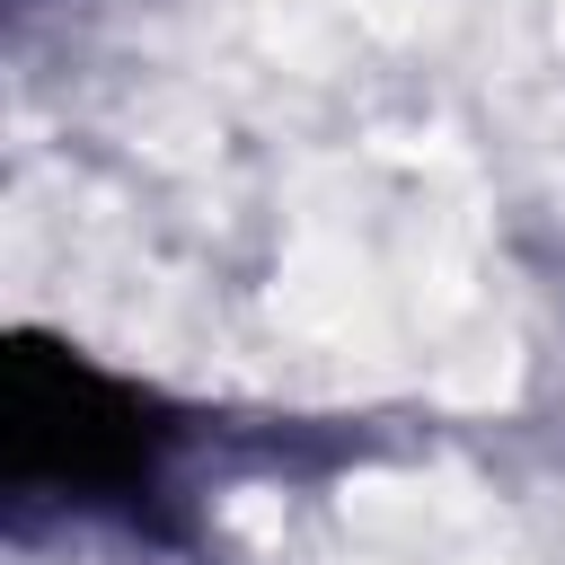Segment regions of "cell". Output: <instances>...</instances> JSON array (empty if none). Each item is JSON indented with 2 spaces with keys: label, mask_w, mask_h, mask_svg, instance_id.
Listing matches in <instances>:
<instances>
[{
  "label": "cell",
  "mask_w": 565,
  "mask_h": 565,
  "mask_svg": "<svg viewBox=\"0 0 565 565\" xmlns=\"http://www.w3.org/2000/svg\"><path fill=\"white\" fill-rule=\"evenodd\" d=\"M185 424L97 353L62 335H9L0 353V486L9 503L141 521L177 477Z\"/></svg>",
  "instance_id": "obj_1"
}]
</instances>
